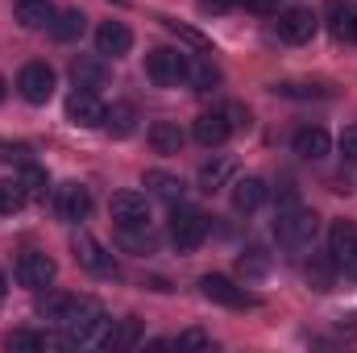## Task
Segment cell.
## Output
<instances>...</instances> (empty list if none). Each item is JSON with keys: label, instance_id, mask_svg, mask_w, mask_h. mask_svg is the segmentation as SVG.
Listing matches in <instances>:
<instances>
[{"label": "cell", "instance_id": "e0dca14e", "mask_svg": "<svg viewBox=\"0 0 357 353\" xmlns=\"http://www.w3.org/2000/svg\"><path fill=\"white\" fill-rule=\"evenodd\" d=\"M262 204H266V183H262V179H237V183H233V208H237V212H258V208H262Z\"/></svg>", "mask_w": 357, "mask_h": 353}, {"label": "cell", "instance_id": "1f68e13d", "mask_svg": "<svg viewBox=\"0 0 357 353\" xmlns=\"http://www.w3.org/2000/svg\"><path fill=\"white\" fill-rule=\"evenodd\" d=\"M162 25H167V29H171V33H178V38H183V42H191V46H195V50H199V54H212V42H208V38H204V33H195V29H191V25H183V21H171V17H167V21H162Z\"/></svg>", "mask_w": 357, "mask_h": 353}, {"label": "cell", "instance_id": "f546056e", "mask_svg": "<svg viewBox=\"0 0 357 353\" xmlns=\"http://www.w3.org/2000/svg\"><path fill=\"white\" fill-rule=\"evenodd\" d=\"M25 187H21V179H4L0 183V212H17V208H25Z\"/></svg>", "mask_w": 357, "mask_h": 353}, {"label": "cell", "instance_id": "603a6c76", "mask_svg": "<svg viewBox=\"0 0 357 353\" xmlns=\"http://www.w3.org/2000/svg\"><path fill=\"white\" fill-rule=\"evenodd\" d=\"M142 341V324L137 320H112L108 337H104V350H133Z\"/></svg>", "mask_w": 357, "mask_h": 353}, {"label": "cell", "instance_id": "b9f144b4", "mask_svg": "<svg viewBox=\"0 0 357 353\" xmlns=\"http://www.w3.org/2000/svg\"><path fill=\"white\" fill-rule=\"evenodd\" d=\"M0 100H4V80H0Z\"/></svg>", "mask_w": 357, "mask_h": 353}, {"label": "cell", "instance_id": "e575fe53", "mask_svg": "<svg viewBox=\"0 0 357 353\" xmlns=\"http://www.w3.org/2000/svg\"><path fill=\"white\" fill-rule=\"evenodd\" d=\"M341 154H345V163H357V125L341 133Z\"/></svg>", "mask_w": 357, "mask_h": 353}, {"label": "cell", "instance_id": "5bb4252c", "mask_svg": "<svg viewBox=\"0 0 357 353\" xmlns=\"http://www.w3.org/2000/svg\"><path fill=\"white\" fill-rule=\"evenodd\" d=\"M88 303L91 299H84V295H46V299H42V316L54 320V324H71Z\"/></svg>", "mask_w": 357, "mask_h": 353}, {"label": "cell", "instance_id": "cb8c5ba5", "mask_svg": "<svg viewBox=\"0 0 357 353\" xmlns=\"http://www.w3.org/2000/svg\"><path fill=\"white\" fill-rule=\"evenodd\" d=\"M50 17H54L50 0H21V4H17L21 29H42V25H50Z\"/></svg>", "mask_w": 357, "mask_h": 353}, {"label": "cell", "instance_id": "4fadbf2b", "mask_svg": "<svg viewBox=\"0 0 357 353\" xmlns=\"http://www.w3.org/2000/svg\"><path fill=\"white\" fill-rule=\"evenodd\" d=\"M71 246H75V258L88 266L91 274H116V262H112V254H108L100 241H91L84 229L75 233V241H71Z\"/></svg>", "mask_w": 357, "mask_h": 353}, {"label": "cell", "instance_id": "9c48e42d", "mask_svg": "<svg viewBox=\"0 0 357 353\" xmlns=\"http://www.w3.org/2000/svg\"><path fill=\"white\" fill-rule=\"evenodd\" d=\"M13 274H17L21 287H29V291H46V287L54 283V258H46V254H21L17 266H13Z\"/></svg>", "mask_w": 357, "mask_h": 353}, {"label": "cell", "instance_id": "484cf974", "mask_svg": "<svg viewBox=\"0 0 357 353\" xmlns=\"http://www.w3.org/2000/svg\"><path fill=\"white\" fill-rule=\"evenodd\" d=\"M354 21H357V8L345 4V0H328V29L337 38H354Z\"/></svg>", "mask_w": 357, "mask_h": 353}, {"label": "cell", "instance_id": "3957f363", "mask_svg": "<svg viewBox=\"0 0 357 353\" xmlns=\"http://www.w3.org/2000/svg\"><path fill=\"white\" fill-rule=\"evenodd\" d=\"M204 237H208V216L199 208H183L178 204L175 212H171V241H175L178 250H195Z\"/></svg>", "mask_w": 357, "mask_h": 353}, {"label": "cell", "instance_id": "5b68a950", "mask_svg": "<svg viewBox=\"0 0 357 353\" xmlns=\"http://www.w3.org/2000/svg\"><path fill=\"white\" fill-rule=\"evenodd\" d=\"M17 91L25 104H46L54 96V71L46 63H25L21 75H17Z\"/></svg>", "mask_w": 357, "mask_h": 353}, {"label": "cell", "instance_id": "30bf717a", "mask_svg": "<svg viewBox=\"0 0 357 353\" xmlns=\"http://www.w3.org/2000/svg\"><path fill=\"white\" fill-rule=\"evenodd\" d=\"M67 121H71V125H84V129L104 125V104H100V96L91 88H75L67 96Z\"/></svg>", "mask_w": 357, "mask_h": 353}, {"label": "cell", "instance_id": "ac0fdd59", "mask_svg": "<svg viewBox=\"0 0 357 353\" xmlns=\"http://www.w3.org/2000/svg\"><path fill=\"white\" fill-rule=\"evenodd\" d=\"M84 29H88V17H84L79 8H63L59 17H50L54 42H75V38H84Z\"/></svg>", "mask_w": 357, "mask_h": 353}, {"label": "cell", "instance_id": "277c9868", "mask_svg": "<svg viewBox=\"0 0 357 353\" xmlns=\"http://www.w3.org/2000/svg\"><path fill=\"white\" fill-rule=\"evenodd\" d=\"M274 29H278V38H282L287 46H303V42H312V38H316L320 17H316L312 8H287V13H278Z\"/></svg>", "mask_w": 357, "mask_h": 353}, {"label": "cell", "instance_id": "9a60e30c", "mask_svg": "<svg viewBox=\"0 0 357 353\" xmlns=\"http://www.w3.org/2000/svg\"><path fill=\"white\" fill-rule=\"evenodd\" d=\"M291 146H295V154H299V158H312V163H316V158H324V154L333 150V137H328L320 125H303V129L295 133V142H291Z\"/></svg>", "mask_w": 357, "mask_h": 353}, {"label": "cell", "instance_id": "6da1fadb", "mask_svg": "<svg viewBox=\"0 0 357 353\" xmlns=\"http://www.w3.org/2000/svg\"><path fill=\"white\" fill-rule=\"evenodd\" d=\"M316 229H320V216H316L312 208H299V204L287 208V212H278V220H274V237H278V246H287V250L312 246Z\"/></svg>", "mask_w": 357, "mask_h": 353}, {"label": "cell", "instance_id": "8d00e7d4", "mask_svg": "<svg viewBox=\"0 0 357 353\" xmlns=\"http://www.w3.org/2000/svg\"><path fill=\"white\" fill-rule=\"evenodd\" d=\"M237 4H245L250 13H278L282 0H237Z\"/></svg>", "mask_w": 357, "mask_h": 353}, {"label": "cell", "instance_id": "ee69618b", "mask_svg": "<svg viewBox=\"0 0 357 353\" xmlns=\"http://www.w3.org/2000/svg\"><path fill=\"white\" fill-rule=\"evenodd\" d=\"M13 4H21V0H13Z\"/></svg>", "mask_w": 357, "mask_h": 353}, {"label": "cell", "instance_id": "7a4b0ae2", "mask_svg": "<svg viewBox=\"0 0 357 353\" xmlns=\"http://www.w3.org/2000/svg\"><path fill=\"white\" fill-rule=\"evenodd\" d=\"M187 67H191V59H187L183 50H171V46H158V50L146 54V75H150V84H158V88L187 84Z\"/></svg>", "mask_w": 357, "mask_h": 353}, {"label": "cell", "instance_id": "d6986e66", "mask_svg": "<svg viewBox=\"0 0 357 353\" xmlns=\"http://www.w3.org/2000/svg\"><path fill=\"white\" fill-rule=\"evenodd\" d=\"M233 175H237V163H233L229 154H220V158H212V163L199 167V187H204V191H216V187H225Z\"/></svg>", "mask_w": 357, "mask_h": 353}, {"label": "cell", "instance_id": "8fae6325", "mask_svg": "<svg viewBox=\"0 0 357 353\" xmlns=\"http://www.w3.org/2000/svg\"><path fill=\"white\" fill-rule=\"evenodd\" d=\"M129 46H133L129 25H121V21H104V25L96 29V54H100V59H121V54H129Z\"/></svg>", "mask_w": 357, "mask_h": 353}, {"label": "cell", "instance_id": "83f0119b", "mask_svg": "<svg viewBox=\"0 0 357 353\" xmlns=\"http://www.w3.org/2000/svg\"><path fill=\"white\" fill-rule=\"evenodd\" d=\"M4 350H13V353H38V350H50V337L29 333V329H17V333H8V337H4Z\"/></svg>", "mask_w": 357, "mask_h": 353}, {"label": "cell", "instance_id": "d590c367", "mask_svg": "<svg viewBox=\"0 0 357 353\" xmlns=\"http://www.w3.org/2000/svg\"><path fill=\"white\" fill-rule=\"evenodd\" d=\"M274 204H278V212H287V208H295V204H299V195H295V187H282V191H274Z\"/></svg>", "mask_w": 357, "mask_h": 353}, {"label": "cell", "instance_id": "836d02e7", "mask_svg": "<svg viewBox=\"0 0 357 353\" xmlns=\"http://www.w3.org/2000/svg\"><path fill=\"white\" fill-rule=\"evenodd\" d=\"M241 274H266V262H262V250H250L245 258H241Z\"/></svg>", "mask_w": 357, "mask_h": 353}, {"label": "cell", "instance_id": "ab89813d", "mask_svg": "<svg viewBox=\"0 0 357 353\" xmlns=\"http://www.w3.org/2000/svg\"><path fill=\"white\" fill-rule=\"evenodd\" d=\"M4 287H8V283H4V274H0V299H4Z\"/></svg>", "mask_w": 357, "mask_h": 353}, {"label": "cell", "instance_id": "7c38bea8", "mask_svg": "<svg viewBox=\"0 0 357 353\" xmlns=\"http://www.w3.org/2000/svg\"><path fill=\"white\" fill-rule=\"evenodd\" d=\"M191 133H195V142H199V146H208V150H212V146H225V142H229L233 121H229V112H199Z\"/></svg>", "mask_w": 357, "mask_h": 353}, {"label": "cell", "instance_id": "4316f807", "mask_svg": "<svg viewBox=\"0 0 357 353\" xmlns=\"http://www.w3.org/2000/svg\"><path fill=\"white\" fill-rule=\"evenodd\" d=\"M71 75H75V88H100L104 84V63L100 59H75L71 63Z\"/></svg>", "mask_w": 357, "mask_h": 353}, {"label": "cell", "instance_id": "8992f818", "mask_svg": "<svg viewBox=\"0 0 357 353\" xmlns=\"http://www.w3.org/2000/svg\"><path fill=\"white\" fill-rule=\"evenodd\" d=\"M108 208H112L116 229H146L150 225V204H146L142 191H116Z\"/></svg>", "mask_w": 357, "mask_h": 353}, {"label": "cell", "instance_id": "7402d4cb", "mask_svg": "<svg viewBox=\"0 0 357 353\" xmlns=\"http://www.w3.org/2000/svg\"><path fill=\"white\" fill-rule=\"evenodd\" d=\"M146 187H150V195H158V200H183V179L171 175V171H146V179H142Z\"/></svg>", "mask_w": 357, "mask_h": 353}, {"label": "cell", "instance_id": "ffe728a7", "mask_svg": "<svg viewBox=\"0 0 357 353\" xmlns=\"http://www.w3.org/2000/svg\"><path fill=\"white\" fill-rule=\"evenodd\" d=\"M104 129L112 133V137H129L133 129H137V112H133V104H112V108H104Z\"/></svg>", "mask_w": 357, "mask_h": 353}, {"label": "cell", "instance_id": "4dcf8cb0", "mask_svg": "<svg viewBox=\"0 0 357 353\" xmlns=\"http://www.w3.org/2000/svg\"><path fill=\"white\" fill-rule=\"evenodd\" d=\"M21 187H25V195H29V200H42V195H46V187H50V183H46V171L29 163V167L21 171Z\"/></svg>", "mask_w": 357, "mask_h": 353}, {"label": "cell", "instance_id": "52a82bcc", "mask_svg": "<svg viewBox=\"0 0 357 353\" xmlns=\"http://www.w3.org/2000/svg\"><path fill=\"white\" fill-rule=\"evenodd\" d=\"M199 291H204L212 303H220V308H254V303H258L245 287H237V283L225 278V274H204V278H199Z\"/></svg>", "mask_w": 357, "mask_h": 353}, {"label": "cell", "instance_id": "d6a6232c", "mask_svg": "<svg viewBox=\"0 0 357 353\" xmlns=\"http://www.w3.org/2000/svg\"><path fill=\"white\" fill-rule=\"evenodd\" d=\"M175 350H212V337L199 333V329H187V333L175 337Z\"/></svg>", "mask_w": 357, "mask_h": 353}, {"label": "cell", "instance_id": "f1b7e54d", "mask_svg": "<svg viewBox=\"0 0 357 353\" xmlns=\"http://www.w3.org/2000/svg\"><path fill=\"white\" fill-rule=\"evenodd\" d=\"M187 84H191L195 91H212L216 84H220V71H216L208 59H195V63L187 67Z\"/></svg>", "mask_w": 357, "mask_h": 353}, {"label": "cell", "instance_id": "44dd1931", "mask_svg": "<svg viewBox=\"0 0 357 353\" xmlns=\"http://www.w3.org/2000/svg\"><path fill=\"white\" fill-rule=\"evenodd\" d=\"M150 146L158 154H178L183 150V129H178L175 121H154L150 125Z\"/></svg>", "mask_w": 357, "mask_h": 353}, {"label": "cell", "instance_id": "60d3db41", "mask_svg": "<svg viewBox=\"0 0 357 353\" xmlns=\"http://www.w3.org/2000/svg\"><path fill=\"white\" fill-rule=\"evenodd\" d=\"M112 4H121V8H125V4H129V0H112Z\"/></svg>", "mask_w": 357, "mask_h": 353}, {"label": "cell", "instance_id": "f35d334b", "mask_svg": "<svg viewBox=\"0 0 357 353\" xmlns=\"http://www.w3.org/2000/svg\"><path fill=\"white\" fill-rule=\"evenodd\" d=\"M345 270H349V274H354V278H357V254H354V258H349V262H345Z\"/></svg>", "mask_w": 357, "mask_h": 353}, {"label": "cell", "instance_id": "ba28073f", "mask_svg": "<svg viewBox=\"0 0 357 353\" xmlns=\"http://www.w3.org/2000/svg\"><path fill=\"white\" fill-rule=\"evenodd\" d=\"M54 212H59L63 220H71V225L88 220L91 191L84 187V183H63V187H54Z\"/></svg>", "mask_w": 357, "mask_h": 353}, {"label": "cell", "instance_id": "7bdbcfd3", "mask_svg": "<svg viewBox=\"0 0 357 353\" xmlns=\"http://www.w3.org/2000/svg\"><path fill=\"white\" fill-rule=\"evenodd\" d=\"M354 38H357V21H354Z\"/></svg>", "mask_w": 357, "mask_h": 353}, {"label": "cell", "instance_id": "74e56055", "mask_svg": "<svg viewBox=\"0 0 357 353\" xmlns=\"http://www.w3.org/2000/svg\"><path fill=\"white\" fill-rule=\"evenodd\" d=\"M233 4H237V0H199V8H204V13H229Z\"/></svg>", "mask_w": 357, "mask_h": 353}, {"label": "cell", "instance_id": "d4e9b609", "mask_svg": "<svg viewBox=\"0 0 357 353\" xmlns=\"http://www.w3.org/2000/svg\"><path fill=\"white\" fill-rule=\"evenodd\" d=\"M303 274H307L312 291H333V283H337V258H333V254H328V258H312Z\"/></svg>", "mask_w": 357, "mask_h": 353}, {"label": "cell", "instance_id": "2e32d148", "mask_svg": "<svg viewBox=\"0 0 357 353\" xmlns=\"http://www.w3.org/2000/svg\"><path fill=\"white\" fill-rule=\"evenodd\" d=\"M328 254L337 258V266H345L357 254V225L354 220H337L328 233Z\"/></svg>", "mask_w": 357, "mask_h": 353}]
</instances>
